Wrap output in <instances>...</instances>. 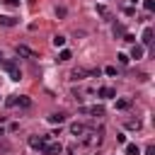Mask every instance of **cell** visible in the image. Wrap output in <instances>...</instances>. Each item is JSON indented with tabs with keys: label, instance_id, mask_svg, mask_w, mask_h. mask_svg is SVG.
<instances>
[{
	"label": "cell",
	"instance_id": "1",
	"mask_svg": "<svg viewBox=\"0 0 155 155\" xmlns=\"http://www.w3.org/2000/svg\"><path fill=\"white\" fill-rule=\"evenodd\" d=\"M0 65H2V68L10 73V78H12L15 82L22 78V73H19V68H17V63H15V61H0Z\"/></svg>",
	"mask_w": 155,
	"mask_h": 155
},
{
	"label": "cell",
	"instance_id": "2",
	"mask_svg": "<svg viewBox=\"0 0 155 155\" xmlns=\"http://www.w3.org/2000/svg\"><path fill=\"white\" fill-rule=\"evenodd\" d=\"M61 150H63L61 143H48V140H46V143L41 145V153H44V155H56V153H61Z\"/></svg>",
	"mask_w": 155,
	"mask_h": 155
},
{
	"label": "cell",
	"instance_id": "3",
	"mask_svg": "<svg viewBox=\"0 0 155 155\" xmlns=\"http://www.w3.org/2000/svg\"><path fill=\"white\" fill-rule=\"evenodd\" d=\"M143 53H145L143 44H133V48H131V56H128V58H133V61H140V58H143Z\"/></svg>",
	"mask_w": 155,
	"mask_h": 155
},
{
	"label": "cell",
	"instance_id": "4",
	"mask_svg": "<svg viewBox=\"0 0 155 155\" xmlns=\"http://www.w3.org/2000/svg\"><path fill=\"white\" fill-rule=\"evenodd\" d=\"M97 97L111 99V97H116V90H114V87H99V90H97Z\"/></svg>",
	"mask_w": 155,
	"mask_h": 155
},
{
	"label": "cell",
	"instance_id": "5",
	"mask_svg": "<svg viewBox=\"0 0 155 155\" xmlns=\"http://www.w3.org/2000/svg\"><path fill=\"white\" fill-rule=\"evenodd\" d=\"M80 114H94V116H102L104 114V107H80Z\"/></svg>",
	"mask_w": 155,
	"mask_h": 155
},
{
	"label": "cell",
	"instance_id": "6",
	"mask_svg": "<svg viewBox=\"0 0 155 155\" xmlns=\"http://www.w3.org/2000/svg\"><path fill=\"white\" fill-rule=\"evenodd\" d=\"M153 36H155L153 27H145V29H143V36H140V41H143L145 46H150V44H153Z\"/></svg>",
	"mask_w": 155,
	"mask_h": 155
},
{
	"label": "cell",
	"instance_id": "7",
	"mask_svg": "<svg viewBox=\"0 0 155 155\" xmlns=\"http://www.w3.org/2000/svg\"><path fill=\"white\" fill-rule=\"evenodd\" d=\"M46 140H48V136H39V138H36V136H31V138H29V145H31V148H39V150H41V145H44Z\"/></svg>",
	"mask_w": 155,
	"mask_h": 155
},
{
	"label": "cell",
	"instance_id": "8",
	"mask_svg": "<svg viewBox=\"0 0 155 155\" xmlns=\"http://www.w3.org/2000/svg\"><path fill=\"white\" fill-rule=\"evenodd\" d=\"M15 104H17V107H22V109H29V107H31V99H29V97H24V94H19V97H15Z\"/></svg>",
	"mask_w": 155,
	"mask_h": 155
},
{
	"label": "cell",
	"instance_id": "9",
	"mask_svg": "<svg viewBox=\"0 0 155 155\" xmlns=\"http://www.w3.org/2000/svg\"><path fill=\"white\" fill-rule=\"evenodd\" d=\"M46 119H48L51 124H63V121H65V114H63V111H53V114H48Z\"/></svg>",
	"mask_w": 155,
	"mask_h": 155
},
{
	"label": "cell",
	"instance_id": "10",
	"mask_svg": "<svg viewBox=\"0 0 155 155\" xmlns=\"http://www.w3.org/2000/svg\"><path fill=\"white\" fill-rule=\"evenodd\" d=\"M85 75H87L85 68H75V70L70 73V80H73V82H75V80H85Z\"/></svg>",
	"mask_w": 155,
	"mask_h": 155
},
{
	"label": "cell",
	"instance_id": "11",
	"mask_svg": "<svg viewBox=\"0 0 155 155\" xmlns=\"http://www.w3.org/2000/svg\"><path fill=\"white\" fill-rule=\"evenodd\" d=\"M0 24H2V27H15V24H17V19H15V17H10V15H0Z\"/></svg>",
	"mask_w": 155,
	"mask_h": 155
},
{
	"label": "cell",
	"instance_id": "12",
	"mask_svg": "<svg viewBox=\"0 0 155 155\" xmlns=\"http://www.w3.org/2000/svg\"><path fill=\"white\" fill-rule=\"evenodd\" d=\"M17 53L19 56H27V58H36V53L31 48H27V46H17Z\"/></svg>",
	"mask_w": 155,
	"mask_h": 155
},
{
	"label": "cell",
	"instance_id": "13",
	"mask_svg": "<svg viewBox=\"0 0 155 155\" xmlns=\"http://www.w3.org/2000/svg\"><path fill=\"white\" fill-rule=\"evenodd\" d=\"M111 34H114L116 39H121V36L126 34V29H124V24H114V27H111Z\"/></svg>",
	"mask_w": 155,
	"mask_h": 155
},
{
	"label": "cell",
	"instance_id": "14",
	"mask_svg": "<svg viewBox=\"0 0 155 155\" xmlns=\"http://www.w3.org/2000/svg\"><path fill=\"white\" fill-rule=\"evenodd\" d=\"M70 133H73V136H82V133H85V126H82V124H70Z\"/></svg>",
	"mask_w": 155,
	"mask_h": 155
},
{
	"label": "cell",
	"instance_id": "15",
	"mask_svg": "<svg viewBox=\"0 0 155 155\" xmlns=\"http://www.w3.org/2000/svg\"><path fill=\"white\" fill-rule=\"evenodd\" d=\"M126 155H140L138 145H136V143H126Z\"/></svg>",
	"mask_w": 155,
	"mask_h": 155
},
{
	"label": "cell",
	"instance_id": "16",
	"mask_svg": "<svg viewBox=\"0 0 155 155\" xmlns=\"http://www.w3.org/2000/svg\"><path fill=\"white\" fill-rule=\"evenodd\" d=\"M97 15H102L104 19H111V12H109V10L104 7V5H97Z\"/></svg>",
	"mask_w": 155,
	"mask_h": 155
},
{
	"label": "cell",
	"instance_id": "17",
	"mask_svg": "<svg viewBox=\"0 0 155 155\" xmlns=\"http://www.w3.org/2000/svg\"><path fill=\"white\" fill-rule=\"evenodd\" d=\"M53 46H56V48H63V46H65V36L56 34V36H53Z\"/></svg>",
	"mask_w": 155,
	"mask_h": 155
},
{
	"label": "cell",
	"instance_id": "18",
	"mask_svg": "<svg viewBox=\"0 0 155 155\" xmlns=\"http://www.w3.org/2000/svg\"><path fill=\"white\" fill-rule=\"evenodd\" d=\"M70 58H73V53H70L68 48H61V53H58V61H63V63H65V61H70Z\"/></svg>",
	"mask_w": 155,
	"mask_h": 155
},
{
	"label": "cell",
	"instance_id": "19",
	"mask_svg": "<svg viewBox=\"0 0 155 155\" xmlns=\"http://www.w3.org/2000/svg\"><path fill=\"white\" fill-rule=\"evenodd\" d=\"M128 107H131L128 99H119V102H116V109H128Z\"/></svg>",
	"mask_w": 155,
	"mask_h": 155
},
{
	"label": "cell",
	"instance_id": "20",
	"mask_svg": "<svg viewBox=\"0 0 155 155\" xmlns=\"http://www.w3.org/2000/svg\"><path fill=\"white\" fill-rule=\"evenodd\" d=\"M5 7H19V0H0Z\"/></svg>",
	"mask_w": 155,
	"mask_h": 155
},
{
	"label": "cell",
	"instance_id": "21",
	"mask_svg": "<svg viewBox=\"0 0 155 155\" xmlns=\"http://www.w3.org/2000/svg\"><path fill=\"white\" fill-rule=\"evenodd\" d=\"M116 58H119V63H121V65H126V63L131 61V58H128V53H119Z\"/></svg>",
	"mask_w": 155,
	"mask_h": 155
},
{
	"label": "cell",
	"instance_id": "22",
	"mask_svg": "<svg viewBox=\"0 0 155 155\" xmlns=\"http://www.w3.org/2000/svg\"><path fill=\"white\" fill-rule=\"evenodd\" d=\"M143 5H145V10H148V12H153V10H155V2H153V0H145Z\"/></svg>",
	"mask_w": 155,
	"mask_h": 155
},
{
	"label": "cell",
	"instance_id": "23",
	"mask_svg": "<svg viewBox=\"0 0 155 155\" xmlns=\"http://www.w3.org/2000/svg\"><path fill=\"white\" fill-rule=\"evenodd\" d=\"M104 73H107V75H116V65H107Z\"/></svg>",
	"mask_w": 155,
	"mask_h": 155
},
{
	"label": "cell",
	"instance_id": "24",
	"mask_svg": "<svg viewBox=\"0 0 155 155\" xmlns=\"http://www.w3.org/2000/svg\"><path fill=\"white\" fill-rule=\"evenodd\" d=\"M126 126H128V128H136V131H138V128H140V121H138V119H136V121H128V124H126Z\"/></svg>",
	"mask_w": 155,
	"mask_h": 155
},
{
	"label": "cell",
	"instance_id": "25",
	"mask_svg": "<svg viewBox=\"0 0 155 155\" xmlns=\"http://www.w3.org/2000/svg\"><path fill=\"white\" fill-rule=\"evenodd\" d=\"M124 15H126V17H133V15H136V7H126Z\"/></svg>",
	"mask_w": 155,
	"mask_h": 155
},
{
	"label": "cell",
	"instance_id": "26",
	"mask_svg": "<svg viewBox=\"0 0 155 155\" xmlns=\"http://www.w3.org/2000/svg\"><path fill=\"white\" fill-rule=\"evenodd\" d=\"M124 41H128V44H136V36H133V34H124Z\"/></svg>",
	"mask_w": 155,
	"mask_h": 155
},
{
	"label": "cell",
	"instance_id": "27",
	"mask_svg": "<svg viewBox=\"0 0 155 155\" xmlns=\"http://www.w3.org/2000/svg\"><path fill=\"white\" fill-rule=\"evenodd\" d=\"M56 17H65V7H56Z\"/></svg>",
	"mask_w": 155,
	"mask_h": 155
},
{
	"label": "cell",
	"instance_id": "28",
	"mask_svg": "<svg viewBox=\"0 0 155 155\" xmlns=\"http://www.w3.org/2000/svg\"><path fill=\"white\" fill-rule=\"evenodd\" d=\"M133 2H136V0H133Z\"/></svg>",
	"mask_w": 155,
	"mask_h": 155
}]
</instances>
